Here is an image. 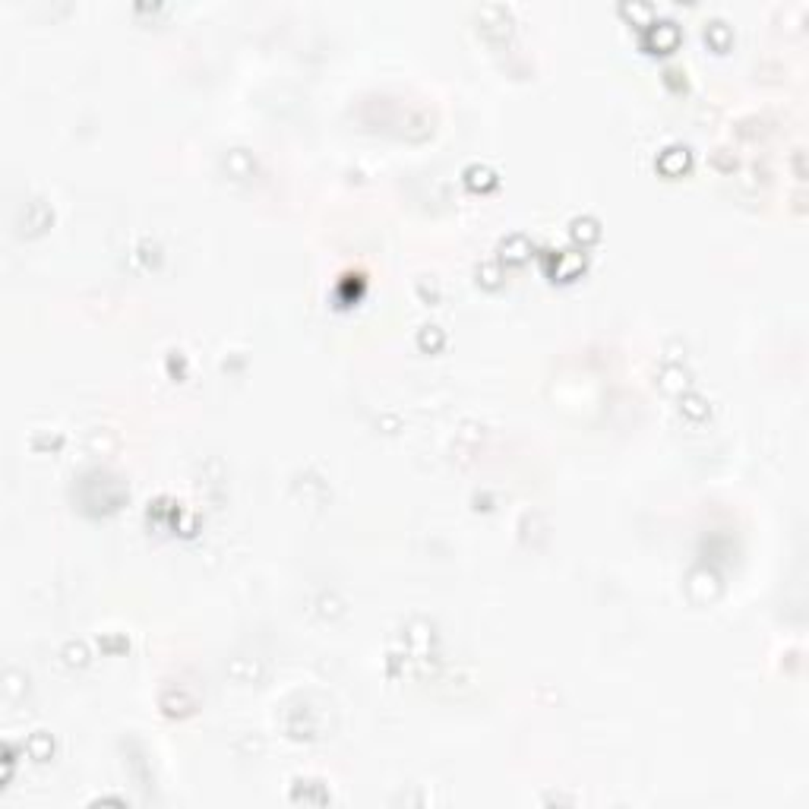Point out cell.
Wrapping results in <instances>:
<instances>
[{"label": "cell", "mask_w": 809, "mask_h": 809, "mask_svg": "<svg viewBox=\"0 0 809 809\" xmlns=\"http://www.w3.org/2000/svg\"><path fill=\"white\" fill-rule=\"evenodd\" d=\"M648 42H652V45H673V42H677V26H673L670 19L652 22V29H648Z\"/></svg>", "instance_id": "1"}]
</instances>
